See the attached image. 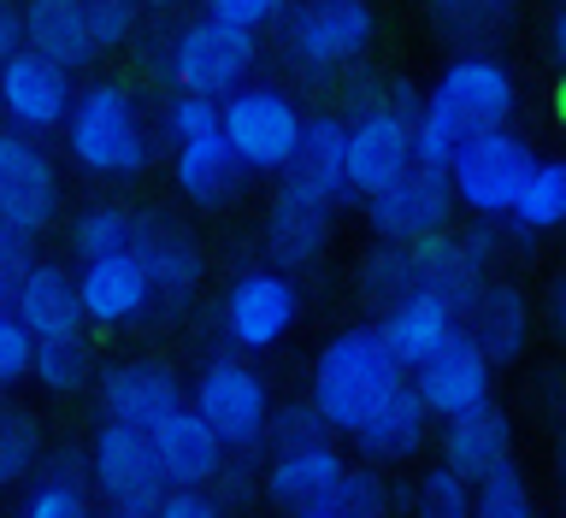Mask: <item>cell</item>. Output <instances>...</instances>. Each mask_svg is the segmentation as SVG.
<instances>
[{"mask_svg": "<svg viewBox=\"0 0 566 518\" xmlns=\"http://www.w3.org/2000/svg\"><path fill=\"white\" fill-rule=\"evenodd\" d=\"M520 113V83L495 53H454L413 113V166L449 171L454 148L478 130H502Z\"/></svg>", "mask_w": 566, "mask_h": 518, "instance_id": "cell-1", "label": "cell"}, {"mask_svg": "<svg viewBox=\"0 0 566 518\" xmlns=\"http://www.w3.org/2000/svg\"><path fill=\"white\" fill-rule=\"evenodd\" d=\"M60 130H65V154L77 159V171L101 177V183H130V177L154 166V124L118 77L77 88Z\"/></svg>", "mask_w": 566, "mask_h": 518, "instance_id": "cell-2", "label": "cell"}, {"mask_svg": "<svg viewBox=\"0 0 566 518\" xmlns=\"http://www.w3.org/2000/svg\"><path fill=\"white\" fill-rule=\"evenodd\" d=\"M407 383V371L401 360L384 348V336L378 325H348V330H336L325 348H318V360H313V389H307V401L318 406V419L331 424V431H354L371 406H378L389 389H401Z\"/></svg>", "mask_w": 566, "mask_h": 518, "instance_id": "cell-3", "label": "cell"}, {"mask_svg": "<svg viewBox=\"0 0 566 518\" xmlns=\"http://www.w3.org/2000/svg\"><path fill=\"white\" fill-rule=\"evenodd\" d=\"M159 71H166V83L184 88V95L224 101V95H237L242 83H254L260 35L230 30V24L201 12V18H189L184 30H171V42L159 47Z\"/></svg>", "mask_w": 566, "mask_h": 518, "instance_id": "cell-4", "label": "cell"}, {"mask_svg": "<svg viewBox=\"0 0 566 518\" xmlns=\"http://www.w3.org/2000/svg\"><path fill=\"white\" fill-rule=\"evenodd\" d=\"M301 130H307V113L277 83H242L237 95L219 101V136L230 141L248 177H283L301 148Z\"/></svg>", "mask_w": 566, "mask_h": 518, "instance_id": "cell-5", "label": "cell"}, {"mask_svg": "<svg viewBox=\"0 0 566 518\" xmlns=\"http://www.w3.org/2000/svg\"><path fill=\"white\" fill-rule=\"evenodd\" d=\"M277 30L290 65L307 77H325V71H348L366 60L378 18H371V0H290Z\"/></svg>", "mask_w": 566, "mask_h": 518, "instance_id": "cell-6", "label": "cell"}, {"mask_svg": "<svg viewBox=\"0 0 566 518\" xmlns=\"http://www.w3.org/2000/svg\"><path fill=\"white\" fill-rule=\"evenodd\" d=\"M537 166V154H531V141L520 130H478L454 148L449 159V189H454V207H467L472 219H507L513 201H520L525 177Z\"/></svg>", "mask_w": 566, "mask_h": 518, "instance_id": "cell-7", "label": "cell"}, {"mask_svg": "<svg viewBox=\"0 0 566 518\" xmlns=\"http://www.w3.org/2000/svg\"><path fill=\"white\" fill-rule=\"evenodd\" d=\"M189 406L212 424L224 454H260L265 419H272V395H265V378L248 360H237V353L207 360L201 378L189 383Z\"/></svg>", "mask_w": 566, "mask_h": 518, "instance_id": "cell-8", "label": "cell"}, {"mask_svg": "<svg viewBox=\"0 0 566 518\" xmlns=\"http://www.w3.org/2000/svg\"><path fill=\"white\" fill-rule=\"evenodd\" d=\"M301 318V289L290 272L277 265H248L230 277V289L219 300V325L242 353H272Z\"/></svg>", "mask_w": 566, "mask_h": 518, "instance_id": "cell-9", "label": "cell"}, {"mask_svg": "<svg viewBox=\"0 0 566 518\" xmlns=\"http://www.w3.org/2000/svg\"><path fill=\"white\" fill-rule=\"evenodd\" d=\"M343 154H348V194L366 201L413 166V118L384 101H360V113L343 118Z\"/></svg>", "mask_w": 566, "mask_h": 518, "instance_id": "cell-10", "label": "cell"}, {"mask_svg": "<svg viewBox=\"0 0 566 518\" xmlns=\"http://www.w3.org/2000/svg\"><path fill=\"white\" fill-rule=\"evenodd\" d=\"M88 472H95V489L113 501V512H154L171 489L148 431H130V424H101L95 448H88Z\"/></svg>", "mask_w": 566, "mask_h": 518, "instance_id": "cell-11", "label": "cell"}, {"mask_svg": "<svg viewBox=\"0 0 566 518\" xmlns=\"http://www.w3.org/2000/svg\"><path fill=\"white\" fill-rule=\"evenodd\" d=\"M449 219H454L449 171H431V166H407L396 183L366 194V224L378 242H424L437 230H449Z\"/></svg>", "mask_w": 566, "mask_h": 518, "instance_id": "cell-12", "label": "cell"}, {"mask_svg": "<svg viewBox=\"0 0 566 518\" xmlns=\"http://www.w3.org/2000/svg\"><path fill=\"white\" fill-rule=\"evenodd\" d=\"M0 219L42 236L60 219V166L48 148L12 124H0Z\"/></svg>", "mask_w": 566, "mask_h": 518, "instance_id": "cell-13", "label": "cell"}, {"mask_svg": "<svg viewBox=\"0 0 566 518\" xmlns=\"http://www.w3.org/2000/svg\"><path fill=\"white\" fill-rule=\"evenodd\" d=\"M71 101H77V83H71L65 65L42 60V53L18 47L7 65H0V118L12 124V130H24L42 141L48 130H60Z\"/></svg>", "mask_w": 566, "mask_h": 518, "instance_id": "cell-14", "label": "cell"}, {"mask_svg": "<svg viewBox=\"0 0 566 518\" xmlns=\"http://www.w3.org/2000/svg\"><path fill=\"white\" fill-rule=\"evenodd\" d=\"M95 401L106 424H130V431H154L166 413L189 401L184 378L166 360H118L95 378Z\"/></svg>", "mask_w": 566, "mask_h": 518, "instance_id": "cell-15", "label": "cell"}, {"mask_svg": "<svg viewBox=\"0 0 566 518\" xmlns=\"http://www.w3.org/2000/svg\"><path fill=\"white\" fill-rule=\"evenodd\" d=\"M490 378H495V366L478 353V342L467 330L449 336L431 360L407 371V383H413V395L424 401V413L431 419H460V413H472V406H484L490 401Z\"/></svg>", "mask_w": 566, "mask_h": 518, "instance_id": "cell-16", "label": "cell"}, {"mask_svg": "<svg viewBox=\"0 0 566 518\" xmlns=\"http://www.w3.org/2000/svg\"><path fill=\"white\" fill-rule=\"evenodd\" d=\"M407 247H413V265H419V289L454 300V307H467L495 265V230L484 219L472 230H437V236L407 242Z\"/></svg>", "mask_w": 566, "mask_h": 518, "instance_id": "cell-17", "label": "cell"}, {"mask_svg": "<svg viewBox=\"0 0 566 518\" xmlns=\"http://www.w3.org/2000/svg\"><path fill=\"white\" fill-rule=\"evenodd\" d=\"M77 300H83V325H101V330L142 325V318L154 313V283H148L142 254H136V247H124V254L83 260Z\"/></svg>", "mask_w": 566, "mask_h": 518, "instance_id": "cell-18", "label": "cell"}, {"mask_svg": "<svg viewBox=\"0 0 566 518\" xmlns=\"http://www.w3.org/2000/svg\"><path fill=\"white\" fill-rule=\"evenodd\" d=\"M7 313L30 330V342H60V336H83V300L77 277L53 260H35L24 277L7 289Z\"/></svg>", "mask_w": 566, "mask_h": 518, "instance_id": "cell-19", "label": "cell"}, {"mask_svg": "<svg viewBox=\"0 0 566 518\" xmlns=\"http://www.w3.org/2000/svg\"><path fill=\"white\" fill-rule=\"evenodd\" d=\"M136 254L148 265V283H154V307H189L195 289H201L207 277V254L201 242L189 236V230H177L166 219H154V212H142L136 224Z\"/></svg>", "mask_w": 566, "mask_h": 518, "instance_id": "cell-20", "label": "cell"}, {"mask_svg": "<svg viewBox=\"0 0 566 518\" xmlns=\"http://www.w3.org/2000/svg\"><path fill=\"white\" fill-rule=\"evenodd\" d=\"M331 219H336V207L277 183L272 212H265V230H260L265 260H272L277 272H307V265H318L325 247H331Z\"/></svg>", "mask_w": 566, "mask_h": 518, "instance_id": "cell-21", "label": "cell"}, {"mask_svg": "<svg viewBox=\"0 0 566 518\" xmlns=\"http://www.w3.org/2000/svg\"><path fill=\"white\" fill-rule=\"evenodd\" d=\"M148 442H154V459H159V472H166L171 489H207L224 466V442L212 436V424L195 413L189 401L159 419L148 431Z\"/></svg>", "mask_w": 566, "mask_h": 518, "instance_id": "cell-22", "label": "cell"}, {"mask_svg": "<svg viewBox=\"0 0 566 518\" xmlns=\"http://www.w3.org/2000/svg\"><path fill=\"white\" fill-rule=\"evenodd\" d=\"M460 330L472 336L490 366H513L525 353V342H531V307H525V295L513 289V283L484 277L478 295L460 307Z\"/></svg>", "mask_w": 566, "mask_h": 518, "instance_id": "cell-23", "label": "cell"}, {"mask_svg": "<svg viewBox=\"0 0 566 518\" xmlns=\"http://www.w3.org/2000/svg\"><path fill=\"white\" fill-rule=\"evenodd\" d=\"M348 442L371 459V466H396V459H413L424 442H431V413H424V401L413 395V383H401L354 424Z\"/></svg>", "mask_w": 566, "mask_h": 518, "instance_id": "cell-24", "label": "cell"}, {"mask_svg": "<svg viewBox=\"0 0 566 518\" xmlns=\"http://www.w3.org/2000/svg\"><path fill=\"white\" fill-rule=\"evenodd\" d=\"M442 466L454 477H467V484H484L490 472L513 466V424L502 406L484 401V406L442 424Z\"/></svg>", "mask_w": 566, "mask_h": 518, "instance_id": "cell-25", "label": "cell"}, {"mask_svg": "<svg viewBox=\"0 0 566 518\" xmlns=\"http://www.w3.org/2000/svg\"><path fill=\"white\" fill-rule=\"evenodd\" d=\"M171 183H177V194H184L189 207L219 212V207H230V201L248 189V171H242V159L230 154V141L212 130V136L177 141V154H171Z\"/></svg>", "mask_w": 566, "mask_h": 518, "instance_id": "cell-26", "label": "cell"}, {"mask_svg": "<svg viewBox=\"0 0 566 518\" xmlns=\"http://www.w3.org/2000/svg\"><path fill=\"white\" fill-rule=\"evenodd\" d=\"M378 336H384V348L401 360V371H413V366L431 360L449 336H460V307L442 300V295H431V289H413L389 313H378Z\"/></svg>", "mask_w": 566, "mask_h": 518, "instance_id": "cell-27", "label": "cell"}, {"mask_svg": "<svg viewBox=\"0 0 566 518\" xmlns=\"http://www.w3.org/2000/svg\"><path fill=\"white\" fill-rule=\"evenodd\" d=\"M277 183L295 189V194H313V201H325V207L354 201L348 194V154H343V118H331V113L307 118L301 148H295L290 166H283Z\"/></svg>", "mask_w": 566, "mask_h": 518, "instance_id": "cell-28", "label": "cell"}, {"mask_svg": "<svg viewBox=\"0 0 566 518\" xmlns=\"http://www.w3.org/2000/svg\"><path fill=\"white\" fill-rule=\"evenodd\" d=\"M336 477H343V454L331 448V442H313V448H290V454H272V466H265L260 489L272 495L283 512H318L325 507V495L336 489Z\"/></svg>", "mask_w": 566, "mask_h": 518, "instance_id": "cell-29", "label": "cell"}, {"mask_svg": "<svg viewBox=\"0 0 566 518\" xmlns=\"http://www.w3.org/2000/svg\"><path fill=\"white\" fill-rule=\"evenodd\" d=\"M24 47L65 65L71 77L101 60L95 42H88V24H83V0H24Z\"/></svg>", "mask_w": 566, "mask_h": 518, "instance_id": "cell-30", "label": "cell"}, {"mask_svg": "<svg viewBox=\"0 0 566 518\" xmlns=\"http://www.w3.org/2000/svg\"><path fill=\"white\" fill-rule=\"evenodd\" d=\"M507 224L520 236H548V230H566V159H537L513 201Z\"/></svg>", "mask_w": 566, "mask_h": 518, "instance_id": "cell-31", "label": "cell"}, {"mask_svg": "<svg viewBox=\"0 0 566 518\" xmlns=\"http://www.w3.org/2000/svg\"><path fill=\"white\" fill-rule=\"evenodd\" d=\"M354 283H360V300H366L371 313H389L396 300H407V295L419 289L413 247H407V242H378V247H371V254L360 260Z\"/></svg>", "mask_w": 566, "mask_h": 518, "instance_id": "cell-32", "label": "cell"}, {"mask_svg": "<svg viewBox=\"0 0 566 518\" xmlns=\"http://www.w3.org/2000/svg\"><path fill=\"white\" fill-rule=\"evenodd\" d=\"M30 378L48 389V395H83L95 383V353H88L83 336H60V342H35L30 353Z\"/></svg>", "mask_w": 566, "mask_h": 518, "instance_id": "cell-33", "label": "cell"}, {"mask_svg": "<svg viewBox=\"0 0 566 518\" xmlns=\"http://www.w3.org/2000/svg\"><path fill=\"white\" fill-rule=\"evenodd\" d=\"M136 224H142V212L118 207V201H95V207L77 212V224H71V247H77V260L124 254V247H136Z\"/></svg>", "mask_w": 566, "mask_h": 518, "instance_id": "cell-34", "label": "cell"}, {"mask_svg": "<svg viewBox=\"0 0 566 518\" xmlns=\"http://www.w3.org/2000/svg\"><path fill=\"white\" fill-rule=\"evenodd\" d=\"M42 459V424H35L30 406H7L0 401V489L24 484Z\"/></svg>", "mask_w": 566, "mask_h": 518, "instance_id": "cell-35", "label": "cell"}, {"mask_svg": "<svg viewBox=\"0 0 566 518\" xmlns=\"http://www.w3.org/2000/svg\"><path fill=\"white\" fill-rule=\"evenodd\" d=\"M437 7V24L454 35V42H467V53H478V42H490V35L507 30V18L520 0H431Z\"/></svg>", "mask_w": 566, "mask_h": 518, "instance_id": "cell-36", "label": "cell"}, {"mask_svg": "<svg viewBox=\"0 0 566 518\" xmlns=\"http://www.w3.org/2000/svg\"><path fill=\"white\" fill-rule=\"evenodd\" d=\"M325 518H389V484L371 466H343L336 489L325 495Z\"/></svg>", "mask_w": 566, "mask_h": 518, "instance_id": "cell-37", "label": "cell"}, {"mask_svg": "<svg viewBox=\"0 0 566 518\" xmlns=\"http://www.w3.org/2000/svg\"><path fill=\"white\" fill-rule=\"evenodd\" d=\"M313 442H331V424L318 419V406H313V401L272 406V419H265V442H260V448L290 454V448H313Z\"/></svg>", "mask_w": 566, "mask_h": 518, "instance_id": "cell-38", "label": "cell"}, {"mask_svg": "<svg viewBox=\"0 0 566 518\" xmlns=\"http://www.w3.org/2000/svg\"><path fill=\"white\" fill-rule=\"evenodd\" d=\"M478 489L467 477H454L449 466H431L413 489V518H472Z\"/></svg>", "mask_w": 566, "mask_h": 518, "instance_id": "cell-39", "label": "cell"}, {"mask_svg": "<svg viewBox=\"0 0 566 518\" xmlns=\"http://www.w3.org/2000/svg\"><path fill=\"white\" fill-rule=\"evenodd\" d=\"M472 518H537V507H531V489H525L520 466H502V472H490L484 484H478Z\"/></svg>", "mask_w": 566, "mask_h": 518, "instance_id": "cell-40", "label": "cell"}, {"mask_svg": "<svg viewBox=\"0 0 566 518\" xmlns=\"http://www.w3.org/2000/svg\"><path fill=\"white\" fill-rule=\"evenodd\" d=\"M159 130H166L171 148H177V141H195V136H212V130H219V101H207V95H184V88H171L166 113H159Z\"/></svg>", "mask_w": 566, "mask_h": 518, "instance_id": "cell-41", "label": "cell"}, {"mask_svg": "<svg viewBox=\"0 0 566 518\" xmlns=\"http://www.w3.org/2000/svg\"><path fill=\"white\" fill-rule=\"evenodd\" d=\"M136 18L142 7L136 0H83V24H88V42H95V53H113L136 35Z\"/></svg>", "mask_w": 566, "mask_h": 518, "instance_id": "cell-42", "label": "cell"}, {"mask_svg": "<svg viewBox=\"0 0 566 518\" xmlns=\"http://www.w3.org/2000/svg\"><path fill=\"white\" fill-rule=\"evenodd\" d=\"M201 12L219 18V24H230V30L260 35V30H277V24H283L290 0H201Z\"/></svg>", "mask_w": 566, "mask_h": 518, "instance_id": "cell-43", "label": "cell"}, {"mask_svg": "<svg viewBox=\"0 0 566 518\" xmlns=\"http://www.w3.org/2000/svg\"><path fill=\"white\" fill-rule=\"evenodd\" d=\"M18 518H88V495H83V484H53V477H42L30 489V501L18 507Z\"/></svg>", "mask_w": 566, "mask_h": 518, "instance_id": "cell-44", "label": "cell"}, {"mask_svg": "<svg viewBox=\"0 0 566 518\" xmlns=\"http://www.w3.org/2000/svg\"><path fill=\"white\" fill-rule=\"evenodd\" d=\"M30 353H35L30 330L18 325L12 313H0V395H7L18 378H30Z\"/></svg>", "mask_w": 566, "mask_h": 518, "instance_id": "cell-45", "label": "cell"}, {"mask_svg": "<svg viewBox=\"0 0 566 518\" xmlns=\"http://www.w3.org/2000/svg\"><path fill=\"white\" fill-rule=\"evenodd\" d=\"M30 265H35V236L0 219V289H12V283L30 272Z\"/></svg>", "mask_w": 566, "mask_h": 518, "instance_id": "cell-46", "label": "cell"}, {"mask_svg": "<svg viewBox=\"0 0 566 518\" xmlns=\"http://www.w3.org/2000/svg\"><path fill=\"white\" fill-rule=\"evenodd\" d=\"M148 518H230V512L212 501L207 489H166V501H159Z\"/></svg>", "mask_w": 566, "mask_h": 518, "instance_id": "cell-47", "label": "cell"}, {"mask_svg": "<svg viewBox=\"0 0 566 518\" xmlns=\"http://www.w3.org/2000/svg\"><path fill=\"white\" fill-rule=\"evenodd\" d=\"M212 484H219V495H212L219 507H248V501H254V489H260V477L248 466H230V454H224V466H219Z\"/></svg>", "mask_w": 566, "mask_h": 518, "instance_id": "cell-48", "label": "cell"}, {"mask_svg": "<svg viewBox=\"0 0 566 518\" xmlns=\"http://www.w3.org/2000/svg\"><path fill=\"white\" fill-rule=\"evenodd\" d=\"M24 47V7L18 0H0V65Z\"/></svg>", "mask_w": 566, "mask_h": 518, "instance_id": "cell-49", "label": "cell"}, {"mask_svg": "<svg viewBox=\"0 0 566 518\" xmlns=\"http://www.w3.org/2000/svg\"><path fill=\"white\" fill-rule=\"evenodd\" d=\"M548 47H555V60H560V71H566V0H560L555 24H548Z\"/></svg>", "mask_w": 566, "mask_h": 518, "instance_id": "cell-50", "label": "cell"}, {"mask_svg": "<svg viewBox=\"0 0 566 518\" xmlns=\"http://www.w3.org/2000/svg\"><path fill=\"white\" fill-rule=\"evenodd\" d=\"M548 318H555V330L566 336V272L555 277V295H548Z\"/></svg>", "mask_w": 566, "mask_h": 518, "instance_id": "cell-51", "label": "cell"}, {"mask_svg": "<svg viewBox=\"0 0 566 518\" xmlns=\"http://www.w3.org/2000/svg\"><path fill=\"white\" fill-rule=\"evenodd\" d=\"M136 7H148V12H171V7H184V0H136Z\"/></svg>", "mask_w": 566, "mask_h": 518, "instance_id": "cell-52", "label": "cell"}, {"mask_svg": "<svg viewBox=\"0 0 566 518\" xmlns=\"http://www.w3.org/2000/svg\"><path fill=\"white\" fill-rule=\"evenodd\" d=\"M113 518H148V512H113Z\"/></svg>", "mask_w": 566, "mask_h": 518, "instance_id": "cell-53", "label": "cell"}, {"mask_svg": "<svg viewBox=\"0 0 566 518\" xmlns=\"http://www.w3.org/2000/svg\"><path fill=\"white\" fill-rule=\"evenodd\" d=\"M0 313H7V289H0Z\"/></svg>", "mask_w": 566, "mask_h": 518, "instance_id": "cell-54", "label": "cell"}, {"mask_svg": "<svg viewBox=\"0 0 566 518\" xmlns=\"http://www.w3.org/2000/svg\"><path fill=\"white\" fill-rule=\"evenodd\" d=\"M301 518H325V512H301Z\"/></svg>", "mask_w": 566, "mask_h": 518, "instance_id": "cell-55", "label": "cell"}, {"mask_svg": "<svg viewBox=\"0 0 566 518\" xmlns=\"http://www.w3.org/2000/svg\"><path fill=\"white\" fill-rule=\"evenodd\" d=\"M560 118H566V101H560Z\"/></svg>", "mask_w": 566, "mask_h": 518, "instance_id": "cell-56", "label": "cell"}]
</instances>
